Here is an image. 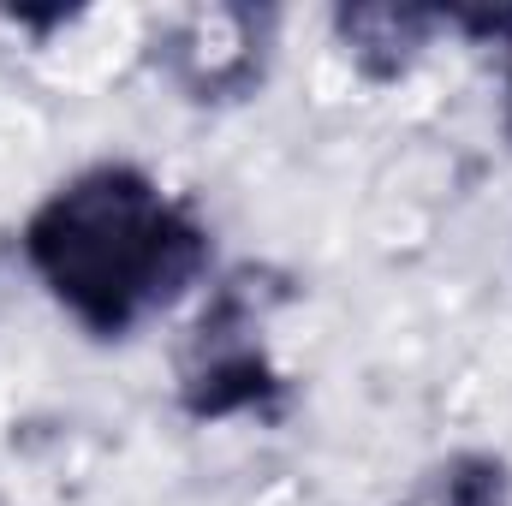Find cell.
Returning <instances> with one entry per match:
<instances>
[{
    "mask_svg": "<svg viewBox=\"0 0 512 506\" xmlns=\"http://www.w3.org/2000/svg\"><path fill=\"white\" fill-rule=\"evenodd\" d=\"M435 30H447L441 6H399V0H370V6H340L334 12V42L346 48L352 72L370 84H399L411 66L429 54Z\"/></svg>",
    "mask_w": 512,
    "mask_h": 506,
    "instance_id": "obj_4",
    "label": "cell"
},
{
    "mask_svg": "<svg viewBox=\"0 0 512 506\" xmlns=\"http://www.w3.org/2000/svg\"><path fill=\"white\" fill-rule=\"evenodd\" d=\"M507 143H512V42H507Z\"/></svg>",
    "mask_w": 512,
    "mask_h": 506,
    "instance_id": "obj_6",
    "label": "cell"
},
{
    "mask_svg": "<svg viewBox=\"0 0 512 506\" xmlns=\"http://www.w3.org/2000/svg\"><path fill=\"white\" fill-rule=\"evenodd\" d=\"M274 12L268 6H203L155 42V66L185 102H245L268 78Z\"/></svg>",
    "mask_w": 512,
    "mask_h": 506,
    "instance_id": "obj_3",
    "label": "cell"
},
{
    "mask_svg": "<svg viewBox=\"0 0 512 506\" xmlns=\"http://www.w3.org/2000/svg\"><path fill=\"white\" fill-rule=\"evenodd\" d=\"M286 298L292 286L274 268H239L209 292L179 352V411L191 423H227V417L280 423L286 417L292 381L280 376L268 352V316Z\"/></svg>",
    "mask_w": 512,
    "mask_h": 506,
    "instance_id": "obj_2",
    "label": "cell"
},
{
    "mask_svg": "<svg viewBox=\"0 0 512 506\" xmlns=\"http://www.w3.org/2000/svg\"><path fill=\"white\" fill-rule=\"evenodd\" d=\"M18 251L90 340H131L209 274L215 239L149 167L90 161L24 215Z\"/></svg>",
    "mask_w": 512,
    "mask_h": 506,
    "instance_id": "obj_1",
    "label": "cell"
},
{
    "mask_svg": "<svg viewBox=\"0 0 512 506\" xmlns=\"http://www.w3.org/2000/svg\"><path fill=\"white\" fill-rule=\"evenodd\" d=\"M393 506H512V471L501 453H447Z\"/></svg>",
    "mask_w": 512,
    "mask_h": 506,
    "instance_id": "obj_5",
    "label": "cell"
}]
</instances>
